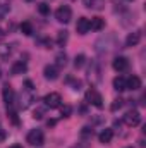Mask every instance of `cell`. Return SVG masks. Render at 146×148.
I'll return each mask as SVG.
<instances>
[{
  "instance_id": "cell-1",
  "label": "cell",
  "mask_w": 146,
  "mask_h": 148,
  "mask_svg": "<svg viewBox=\"0 0 146 148\" xmlns=\"http://www.w3.org/2000/svg\"><path fill=\"white\" fill-rule=\"evenodd\" d=\"M55 19L59 21V23H69L71 19H72V10H71V7L69 5H62V7H59L57 9V12H55Z\"/></svg>"
},
{
  "instance_id": "cell-2",
  "label": "cell",
  "mask_w": 146,
  "mask_h": 148,
  "mask_svg": "<svg viewBox=\"0 0 146 148\" xmlns=\"http://www.w3.org/2000/svg\"><path fill=\"white\" fill-rule=\"evenodd\" d=\"M28 143L33 145V147H41L45 143V134L41 129H33L29 134H28Z\"/></svg>"
},
{
  "instance_id": "cell-3",
  "label": "cell",
  "mask_w": 146,
  "mask_h": 148,
  "mask_svg": "<svg viewBox=\"0 0 146 148\" xmlns=\"http://www.w3.org/2000/svg\"><path fill=\"white\" fill-rule=\"evenodd\" d=\"M33 102H35V95H33V91H23L21 93V97H19V109H23V110H26V109H29L31 105H33Z\"/></svg>"
},
{
  "instance_id": "cell-4",
  "label": "cell",
  "mask_w": 146,
  "mask_h": 148,
  "mask_svg": "<svg viewBox=\"0 0 146 148\" xmlns=\"http://www.w3.org/2000/svg\"><path fill=\"white\" fill-rule=\"evenodd\" d=\"M43 102H45V107L57 109V107H60V103H62V97H60L59 93H48V95H45Z\"/></svg>"
},
{
  "instance_id": "cell-5",
  "label": "cell",
  "mask_w": 146,
  "mask_h": 148,
  "mask_svg": "<svg viewBox=\"0 0 146 148\" xmlns=\"http://www.w3.org/2000/svg\"><path fill=\"white\" fill-rule=\"evenodd\" d=\"M124 122H126L129 127L138 126V124L141 122V115H139V112L138 110H129L126 115H124Z\"/></svg>"
},
{
  "instance_id": "cell-6",
  "label": "cell",
  "mask_w": 146,
  "mask_h": 148,
  "mask_svg": "<svg viewBox=\"0 0 146 148\" xmlns=\"http://www.w3.org/2000/svg\"><path fill=\"white\" fill-rule=\"evenodd\" d=\"M86 100H88L89 103H93L95 107H98V109L103 107V98H102V95H100L96 90H89V91L86 93Z\"/></svg>"
},
{
  "instance_id": "cell-7",
  "label": "cell",
  "mask_w": 146,
  "mask_h": 148,
  "mask_svg": "<svg viewBox=\"0 0 146 148\" xmlns=\"http://www.w3.org/2000/svg\"><path fill=\"white\" fill-rule=\"evenodd\" d=\"M112 67L117 71V73H122V71H127L129 67V60L126 57H115L113 62H112Z\"/></svg>"
},
{
  "instance_id": "cell-8",
  "label": "cell",
  "mask_w": 146,
  "mask_h": 148,
  "mask_svg": "<svg viewBox=\"0 0 146 148\" xmlns=\"http://www.w3.org/2000/svg\"><path fill=\"white\" fill-rule=\"evenodd\" d=\"M2 98H3V102H5L7 107L14 103V90L10 88V84H5L2 88Z\"/></svg>"
},
{
  "instance_id": "cell-9",
  "label": "cell",
  "mask_w": 146,
  "mask_h": 148,
  "mask_svg": "<svg viewBox=\"0 0 146 148\" xmlns=\"http://www.w3.org/2000/svg\"><path fill=\"white\" fill-rule=\"evenodd\" d=\"M76 31H77L79 35H86V33L89 31V19H86V17H79L77 23H76Z\"/></svg>"
},
{
  "instance_id": "cell-10",
  "label": "cell",
  "mask_w": 146,
  "mask_h": 148,
  "mask_svg": "<svg viewBox=\"0 0 146 148\" xmlns=\"http://www.w3.org/2000/svg\"><path fill=\"white\" fill-rule=\"evenodd\" d=\"M43 74H45V77L48 79V81H55L57 77H59V67L57 66H45V69H43Z\"/></svg>"
},
{
  "instance_id": "cell-11",
  "label": "cell",
  "mask_w": 146,
  "mask_h": 148,
  "mask_svg": "<svg viewBox=\"0 0 146 148\" xmlns=\"http://www.w3.org/2000/svg\"><path fill=\"white\" fill-rule=\"evenodd\" d=\"M26 71H28V64H26L24 60H17V62H14V64H12V69H10V73L14 74V76L24 74Z\"/></svg>"
},
{
  "instance_id": "cell-12",
  "label": "cell",
  "mask_w": 146,
  "mask_h": 148,
  "mask_svg": "<svg viewBox=\"0 0 146 148\" xmlns=\"http://www.w3.org/2000/svg\"><path fill=\"white\" fill-rule=\"evenodd\" d=\"M139 41H141V31H132L126 38V45L127 47H136Z\"/></svg>"
},
{
  "instance_id": "cell-13",
  "label": "cell",
  "mask_w": 146,
  "mask_h": 148,
  "mask_svg": "<svg viewBox=\"0 0 146 148\" xmlns=\"http://www.w3.org/2000/svg\"><path fill=\"white\" fill-rule=\"evenodd\" d=\"M141 88V79L138 76H131L129 79H126V90H139Z\"/></svg>"
},
{
  "instance_id": "cell-14",
  "label": "cell",
  "mask_w": 146,
  "mask_h": 148,
  "mask_svg": "<svg viewBox=\"0 0 146 148\" xmlns=\"http://www.w3.org/2000/svg\"><path fill=\"white\" fill-rule=\"evenodd\" d=\"M105 28V19H102V17H93L91 21H89V29H93V31H102Z\"/></svg>"
},
{
  "instance_id": "cell-15",
  "label": "cell",
  "mask_w": 146,
  "mask_h": 148,
  "mask_svg": "<svg viewBox=\"0 0 146 148\" xmlns=\"http://www.w3.org/2000/svg\"><path fill=\"white\" fill-rule=\"evenodd\" d=\"M112 138H113V131H112V129H103V131L98 134V140H100V143H103V145L110 143Z\"/></svg>"
},
{
  "instance_id": "cell-16",
  "label": "cell",
  "mask_w": 146,
  "mask_h": 148,
  "mask_svg": "<svg viewBox=\"0 0 146 148\" xmlns=\"http://www.w3.org/2000/svg\"><path fill=\"white\" fill-rule=\"evenodd\" d=\"M113 90L124 91V90H126V77H122V76L115 77V79H113Z\"/></svg>"
},
{
  "instance_id": "cell-17",
  "label": "cell",
  "mask_w": 146,
  "mask_h": 148,
  "mask_svg": "<svg viewBox=\"0 0 146 148\" xmlns=\"http://www.w3.org/2000/svg\"><path fill=\"white\" fill-rule=\"evenodd\" d=\"M67 38H69V33H67L65 29L59 31V35H57V45H59V47H64V45L67 43Z\"/></svg>"
},
{
  "instance_id": "cell-18",
  "label": "cell",
  "mask_w": 146,
  "mask_h": 148,
  "mask_svg": "<svg viewBox=\"0 0 146 148\" xmlns=\"http://www.w3.org/2000/svg\"><path fill=\"white\" fill-rule=\"evenodd\" d=\"M21 33L26 35V36H31V35H33V24L28 23V21L23 23V24H21Z\"/></svg>"
},
{
  "instance_id": "cell-19",
  "label": "cell",
  "mask_w": 146,
  "mask_h": 148,
  "mask_svg": "<svg viewBox=\"0 0 146 148\" xmlns=\"http://www.w3.org/2000/svg\"><path fill=\"white\" fill-rule=\"evenodd\" d=\"M10 53H12L10 45H0V57H2V59H7Z\"/></svg>"
},
{
  "instance_id": "cell-20",
  "label": "cell",
  "mask_w": 146,
  "mask_h": 148,
  "mask_svg": "<svg viewBox=\"0 0 146 148\" xmlns=\"http://www.w3.org/2000/svg\"><path fill=\"white\" fill-rule=\"evenodd\" d=\"M38 12H40L41 16H48V14H50V5H48V3H45V2L38 3Z\"/></svg>"
},
{
  "instance_id": "cell-21",
  "label": "cell",
  "mask_w": 146,
  "mask_h": 148,
  "mask_svg": "<svg viewBox=\"0 0 146 148\" xmlns=\"http://www.w3.org/2000/svg\"><path fill=\"white\" fill-rule=\"evenodd\" d=\"M84 60H86V55H84V53H79V55L74 59V66H76L77 69H81V67L84 66Z\"/></svg>"
},
{
  "instance_id": "cell-22",
  "label": "cell",
  "mask_w": 146,
  "mask_h": 148,
  "mask_svg": "<svg viewBox=\"0 0 146 148\" xmlns=\"http://www.w3.org/2000/svg\"><path fill=\"white\" fill-rule=\"evenodd\" d=\"M55 60H57V67H64L67 64V55L65 53H59Z\"/></svg>"
},
{
  "instance_id": "cell-23",
  "label": "cell",
  "mask_w": 146,
  "mask_h": 148,
  "mask_svg": "<svg viewBox=\"0 0 146 148\" xmlns=\"http://www.w3.org/2000/svg\"><path fill=\"white\" fill-rule=\"evenodd\" d=\"M122 103H124V100H122V98H117V100H113V103H112V105H110V110H117V109H120V107H122Z\"/></svg>"
},
{
  "instance_id": "cell-24",
  "label": "cell",
  "mask_w": 146,
  "mask_h": 148,
  "mask_svg": "<svg viewBox=\"0 0 146 148\" xmlns=\"http://www.w3.org/2000/svg\"><path fill=\"white\" fill-rule=\"evenodd\" d=\"M71 112H72V107H71V105H64V107L60 109V115H62V117H69Z\"/></svg>"
},
{
  "instance_id": "cell-25",
  "label": "cell",
  "mask_w": 146,
  "mask_h": 148,
  "mask_svg": "<svg viewBox=\"0 0 146 148\" xmlns=\"http://www.w3.org/2000/svg\"><path fill=\"white\" fill-rule=\"evenodd\" d=\"M9 119H10L12 124H16V126L19 124V117H17V114H16L14 110H9Z\"/></svg>"
},
{
  "instance_id": "cell-26",
  "label": "cell",
  "mask_w": 146,
  "mask_h": 148,
  "mask_svg": "<svg viewBox=\"0 0 146 148\" xmlns=\"http://www.w3.org/2000/svg\"><path fill=\"white\" fill-rule=\"evenodd\" d=\"M81 136H83V138H91V136H93V129H91V127H83Z\"/></svg>"
},
{
  "instance_id": "cell-27",
  "label": "cell",
  "mask_w": 146,
  "mask_h": 148,
  "mask_svg": "<svg viewBox=\"0 0 146 148\" xmlns=\"http://www.w3.org/2000/svg\"><path fill=\"white\" fill-rule=\"evenodd\" d=\"M10 10V5H0V17H3Z\"/></svg>"
},
{
  "instance_id": "cell-28",
  "label": "cell",
  "mask_w": 146,
  "mask_h": 148,
  "mask_svg": "<svg viewBox=\"0 0 146 148\" xmlns=\"http://www.w3.org/2000/svg\"><path fill=\"white\" fill-rule=\"evenodd\" d=\"M43 114H45V109H36L35 114H33V117H35V119H41V117H43Z\"/></svg>"
},
{
  "instance_id": "cell-29",
  "label": "cell",
  "mask_w": 146,
  "mask_h": 148,
  "mask_svg": "<svg viewBox=\"0 0 146 148\" xmlns=\"http://www.w3.org/2000/svg\"><path fill=\"white\" fill-rule=\"evenodd\" d=\"M24 86H26V90H28V91H33V83H31V81H26V83H24Z\"/></svg>"
},
{
  "instance_id": "cell-30",
  "label": "cell",
  "mask_w": 146,
  "mask_h": 148,
  "mask_svg": "<svg viewBox=\"0 0 146 148\" xmlns=\"http://www.w3.org/2000/svg\"><path fill=\"white\" fill-rule=\"evenodd\" d=\"M5 138H7V133H5L3 129H0V143H2V141H5Z\"/></svg>"
},
{
  "instance_id": "cell-31",
  "label": "cell",
  "mask_w": 146,
  "mask_h": 148,
  "mask_svg": "<svg viewBox=\"0 0 146 148\" xmlns=\"http://www.w3.org/2000/svg\"><path fill=\"white\" fill-rule=\"evenodd\" d=\"M0 5H10L9 0H0Z\"/></svg>"
},
{
  "instance_id": "cell-32",
  "label": "cell",
  "mask_w": 146,
  "mask_h": 148,
  "mask_svg": "<svg viewBox=\"0 0 146 148\" xmlns=\"http://www.w3.org/2000/svg\"><path fill=\"white\" fill-rule=\"evenodd\" d=\"M72 148H86V147H84V145H74Z\"/></svg>"
},
{
  "instance_id": "cell-33",
  "label": "cell",
  "mask_w": 146,
  "mask_h": 148,
  "mask_svg": "<svg viewBox=\"0 0 146 148\" xmlns=\"http://www.w3.org/2000/svg\"><path fill=\"white\" fill-rule=\"evenodd\" d=\"M9 148H23L21 145H12V147H9Z\"/></svg>"
},
{
  "instance_id": "cell-34",
  "label": "cell",
  "mask_w": 146,
  "mask_h": 148,
  "mask_svg": "<svg viewBox=\"0 0 146 148\" xmlns=\"http://www.w3.org/2000/svg\"><path fill=\"white\" fill-rule=\"evenodd\" d=\"M0 38H3V33H2V31H0Z\"/></svg>"
},
{
  "instance_id": "cell-35",
  "label": "cell",
  "mask_w": 146,
  "mask_h": 148,
  "mask_svg": "<svg viewBox=\"0 0 146 148\" xmlns=\"http://www.w3.org/2000/svg\"><path fill=\"white\" fill-rule=\"evenodd\" d=\"M26 2H33V0H26Z\"/></svg>"
}]
</instances>
